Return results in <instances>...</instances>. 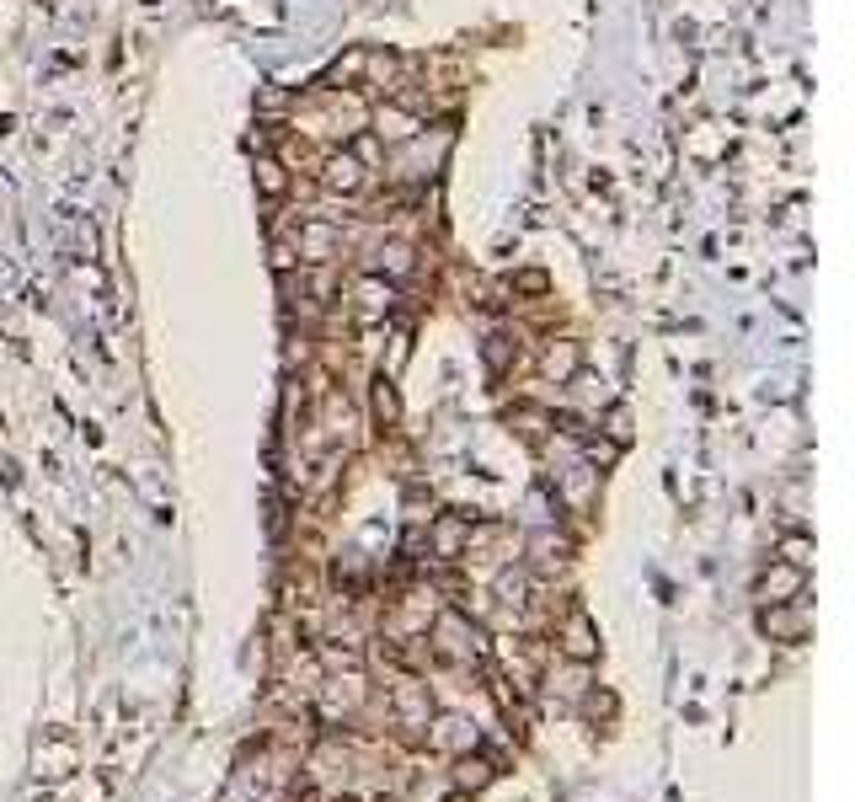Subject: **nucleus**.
I'll return each instance as SVG.
<instances>
[{"label":"nucleus","instance_id":"nucleus-1","mask_svg":"<svg viewBox=\"0 0 855 802\" xmlns=\"http://www.w3.org/2000/svg\"><path fill=\"white\" fill-rule=\"evenodd\" d=\"M428 658H439V663H455V669H465V663H476V653H481V637H476V621L465 610H433V621H428Z\"/></svg>","mask_w":855,"mask_h":802},{"label":"nucleus","instance_id":"nucleus-2","mask_svg":"<svg viewBox=\"0 0 855 802\" xmlns=\"http://www.w3.org/2000/svg\"><path fill=\"white\" fill-rule=\"evenodd\" d=\"M423 744L433 749V754H471V749H481V728L471 717H460V712H444V717H428L423 722Z\"/></svg>","mask_w":855,"mask_h":802},{"label":"nucleus","instance_id":"nucleus-3","mask_svg":"<svg viewBox=\"0 0 855 802\" xmlns=\"http://www.w3.org/2000/svg\"><path fill=\"white\" fill-rule=\"evenodd\" d=\"M391 712L407 733H423V722L433 717V696L423 680H412V674H401V680L391 685Z\"/></svg>","mask_w":855,"mask_h":802},{"label":"nucleus","instance_id":"nucleus-4","mask_svg":"<svg viewBox=\"0 0 855 802\" xmlns=\"http://www.w3.org/2000/svg\"><path fill=\"white\" fill-rule=\"evenodd\" d=\"M556 653L572 658V663H594L599 658V631L583 610H567L562 626H556Z\"/></svg>","mask_w":855,"mask_h":802},{"label":"nucleus","instance_id":"nucleus-5","mask_svg":"<svg viewBox=\"0 0 855 802\" xmlns=\"http://www.w3.org/2000/svg\"><path fill=\"white\" fill-rule=\"evenodd\" d=\"M305 776L321 786V797H337L342 786L353 781V754L337 749V744H321L316 754H310V770H305Z\"/></svg>","mask_w":855,"mask_h":802},{"label":"nucleus","instance_id":"nucleus-6","mask_svg":"<svg viewBox=\"0 0 855 802\" xmlns=\"http://www.w3.org/2000/svg\"><path fill=\"white\" fill-rule=\"evenodd\" d=\"M433 589H412V594H401V610H396V621H391V642H417L428 631V621H433Z\"/></svg>","mask_w":855,"mask_h":802},{"label":"nucleus","instance_id":"nucleus-7","mask_svg":"<svg viewBox=\"0 0 855 802\" xmlns=\"http://www.w3.org/2000/svg\"><path fill=\"white\" fill-rule=\"evenodd\" d=\"M802 583H807L802 567H791V562H770L754 594H759V605H797V599H802Z\"/></svg>","mask_w":855,"mask_h":802},{"label":"nucleus","instance_id":"nucleus-8","mask_svg":"<svg viewBox=\"0 0 855 802\" xmlns=\"http://www.w3.org/2000/svg\"><path fill=\"white\" fill-rule=\"evenodd\" d=\"M465 530H471V519H460V514L433 519V530H428V551H433L439 562H460V557H465Z\"/></svg>","mask_w":855,"mask_h":802},{"label":"nucleus","instance_id":"nucleus-9","mask_svg":"<svg viewBox=\"0 0 855 802\" xmlns=\"http://www.w3.org/2000/svg\"><path fill=\"white\" fill-rule=\"evenodd\" d=\"M321 182H326L332 193H359L364 182H369V172H364L359 161H353V150H332V156L321 161Z\"/></svg>","mask_w":855,"mask_h":802},{"label":"nucleus","instance_id":"nucleus-10","mask_svg":"<svg viewBox=\"0 0 855 802\" xmlns=\"http://www.w3.org/2000/svg\"><path fill=\"white\" fill-rule=\"evenodd\" d=\"M759 626H765L770 642H797L807 631V615L797 605H765V615H759Z\"/></svg>","mask_w":855,"mask_h":802},{"label":"nucleus","instance_id":"nucleus-11","mask_svg":"<svg viewBox=\"0 0 855 802\" xmlns=\"http://www.w3.org/2000/svg\"><path fill=\"white\" fill-rule=\"evenodd\" d=\"M417 129H423V123H417V113H407V107H396V102L375 113V140L407 145V140H417Z\"/></svg>","mask_w":855,"mask_h":802},{"label":"nucleus","instance_id":"nucleus-12","mask_svg":"<svg viewBox=\"0 0 855 802\" xmlns=\"http://www.w3.org/2000/svg\"><path fill=\"white\" fill-rule=\"evenodd\" d=\"M540 369L556 380V385H567V380H578V343H567V337H556V343L546 348V359H540Z\"/></svg>","mask_w":855,"mask_h":802},{"label":"nucleus","instance_id":"nucleus-13","mask_svg":"<svg viewBox=\"0 0 855 802\" xmlns=\"http://www.w3.org/2000/svg\"><path fill=\"white\" fill-rule=\"evenodd\" d=\"M492 781V760H481V754H455V786L460 792H481V786Z\"/></svg>","mask_w":855,"mask_h":802},{"label":"nucleus","instance_id":"nucleus-14","mask_svg":"<svg viewBox=\"0 0 855 802\" xmlns=\"http://www.w3.org/2000/svg\"><path fill=\"white\" fill-rule=\"evenodd\" d=\"M497 599H503L508 610H524L530 605V573H513V567L497 573Z\"/></svg>","mask_w":855,"mask_h":802},{"label":"nucleus","instance_id":"nucleus-15","mask_svg":"<svg viewBox=\"0 0 855 802\" xmlns=\"http://www.w3.org/2000/svg\"><path fill=\"white\" fill-rule=\"evenodd\" d=\"M375 268H380V273H391V279H407V273H412V246H407V241H385Z\"/></svg>","mask_w":855,"mask_h":802},{"label":"nucleus","instance_id":"nucleus-16","mask_svg":"<svg viewBox=\"0 0 855 802\" xmlns=\"http://www.w3.org/2000/svg\"><path fill=\"white\" fill-rule=\"evenodd\" d=\"M369 401H375V418H380V428H396V418H401V401H396V385L391 380H375V396H369Z\"/></svg>","mask_w":855,"mask_h":802},{"label":"nucleus","instance_id":"nucleus-17","mask_svg":"<svg viewBox=\"0 0 855 802\" xmlns=\"http://www.w3.org/2000/svg\"><path fill=\"white\" fill-rule=\"evenodd\" d=\"M257 188L268 193V198H278V193H284V188H289V177H284V161L262 156V161H257Z\"/></svg>","mask_w":855,"mask_h":802},{"label":"nucleus","instance_id":"nucleus-18","mask_svg":"<svg viewBox=\"0 0 855 802\" xmlns=\"http://www.w3.org/2000/svg\"><path fill=\"white\" fill-rule=\"evenodd\" d=\"M530 551H535V562H540V567H556V562L567 557V541H556L551 530H540L535 541H530Z\"/></svg>","mask_w":855,"mask_h":802},{"label":"nucleus","instance_id":"nucleus-19","mask_svg":"<svg viewBox=\"0 0 855 802\" xmlns=\"http://www.w3.org/2000/svg\"><path fill=\"white\" fill-rule=\"evenodd\" d=\"M300 241H305V257H310V262H326V252H332V241H337V236H332L326 225H305V236H300Z\"/></svg>","mask_w":855,"mask_h":802},{"label":"nucleus","instance_id":"nucleus-20","mask_svg":"<svg viewBox=\"0 0 855 802\" xmlns=\"http://www.w3.org/2000/svg\"><path fill=\"white\" fill-rule=\"evenodd\" d=\"M781 562H791V567H802V573H807V562H813V541H807V535H786V541H781Z\"/></svg>","mask_w":855,"mask_h":802},{"label":"nucleus","instance_id":"nucleus-21","mask_svg":"<svg viewBox=\"0 0 855 802\" xmlns=\"http://www.w3.org/2000/svg\"><path fill=\"white\" fill-rule=\"evenodd\" d=\"M353 161H359V166H364V172H369V166H375V161H380V140H375V134H364V140H359V145H353Z\"/></svg>","mask_w":855,"mask_h":802},{"label":"nucleus","instance_id":"nucleus-22","mask_svg":"<svg viewBox=\"0 0 855 802\" xmlns=\"http://www.w3.org/2000/svg\"><path fill=\"white\" fill-rule=\"evenodd\" d=\"M513 284H519V289H530V295H540V289H546V273H519Z\"/></svg>","mask_w":855,"mask_h":802}]
</instances>
